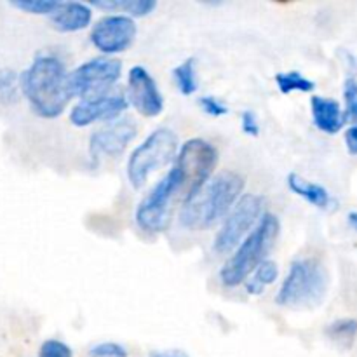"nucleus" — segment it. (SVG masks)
Returning a JSON list of instances; mask_svg holds the SVG:
<instances>
[{"label": "nucleus", "mask_w": 357, "mask_h": 357, "mask_svg": "<svg viewBox=\"0 0 357 357\" xmlns=\"http://www.w3.org/2000/svg\"><path fill=\"white\" fill-rule=\"evenodd\" d=\"M65 63L52 54H40L20 75V89L31 110L44 119H56L70 101Z\"/></svg>", "instance_id": "obj_1"}, {"label": "nucleus", "mask_w": 357, "mask_h": 357, "mask_svg": "<svg viewBox=\"0 0 357 357\" xmlns=\"http://www.w3.org/2000/svg\"><path fill=\"white\" fill-rule=\"evenodd\" d=\"M244 190V178L234 171H222L208 181L190 201L181 204L180 222L185 229L206 230L227 216Z\"/></svg>", "instance_id": "obj_2"}, {"label": "nucleus", "mask_w": 357, "mask_h": 357, "mask_svg": "<svg viewBox=\"0 0 357 357\" xmlns=\"http://www.w3.org/2000/svg\"><path fill=\"white\" fill-rule=\"evenodd\" d=\"M281 232L279 218L272 213H265L258 225L248 234L246 239L237 246L236 253L225 261L220 271V281L227 288L241 286L265 260L274 248Z\"/></svg>", "instance_id": "obj_3"}, {"label": "nucleus", "mask_w": 357, "mask_h": 357, "mask_svg": "<svg viewBox=\"0 0 357 357\" xmlns=\"http://www.w3.org/2000/svg\"><path fill=\"white\" fill-rule=\"evenodd\" d=\"M328 284L330 275L317 258H298L289 265L275 303L288 309H312L324 300Z\"/></svg>", "instance_id": "obj_4"}, {"label": "nucleus", "mask_w": 357, "mask_h": 357, "mask_svg": "<svg viewBox=\"0 0 357 357\" xmlns=\"http://www.w3.org/2000/svg\"><path fill=\"white\" fill-rule=\"evenodd\" d=\"M176 153L178 135L173 129L159 128L150 132L128 159V178L132 187H143L153 171L174 162Z\"/></svg>", "instance_id": "obj_5"}, {"label": "nucleus", "mask_w": 357, "mask_h": 357, "mask_svg": "<svg viewBox=\"0 0 357 357\" xmlns=\"http://www.w3.org/2000/svg\"><path fill=\"white\" fill-rule=\"evenodd\" d=\"M180 199L183 204V188L180 176L171 167L169 173L157 181L155 187L143 197L136 208V223L149 234H160L169 229L173 218V206Z\"/></svg>", "instance_id": "obj_6"}, {"label": "nucleus", "mask_w": 357, "mask_h": 357, "mask_svg": "<svg viewBox=\"0 0 357 357\" xmlns=\"http://www.w3.org/2000/svg\"><path fill=\"white\" fill-rule=\"evenodd\" d=\"M216 164H218V150L206 139L192 138L181 145L173 166L180 171L185 181L188 194L187 201H190L211 180Z\"/></svg>", "instance_id": "obj_7"}, {"label": "nucleus", "mask_w": 357, "mask_h": 357, "mask_svg": "<svg viewBox=\"0 0 357 357\" xmlns=\"http://www.w3.org/2000/svg\"><path fill=\"white\" fill-rule=\"evenodd\" d=\"M122 73L121 59L100 56L82 63L66 75V89L70 96L89 98L103 94L114 86Z\"/></svg>", "instance_id": "obj_8"}, {"label": "nucleus", "mask_w": 357, "mask_h": 357, "mask_svg": "<svg viewBox=\"0 0 357 357\" xmlns=\"http://www.w3.org/2000/svg\"><path fill=\"white\" fill-rule=\"evenodd\" d=\"M264 204L265 201L257 194L241 195L237 204L230 209L222 229L216 234L213 250L223 255L239 246L246 239V234H251V229L261 216Z\"/></svg>", "instance_id": "obj_9"}, {"label": "nucleus", "mask_w": 357, "mask_h": 357, "mask_svg": "<svg viewBox=\"0 0 357 357\" xmlns=\"http://www.w3.org/2000/svg\"><path fill=\"white\" fill-rule=\"evenodd\" d=\"M138 28L132 17L122 14H108L98 20L91 30V42L105 54H117L131 47Z\"/></svg>", "instance_id": "obj_10"}, {"label": "nucleus", "mask_w": 357, "mask_h": 357, "mask_svg": "<svg viewBox=\"0 0 357 357\" xmlns=\"http://www.w3.org/2000/svg\"><path fill=\"white\" fill-rule=\"evenodd\" d=\"M129 101L124 93H103L80 100L70 112V122L77 128H86L98 121H115L128 110Z\"/></svg>", "instance_id": "obj_11"}, {"label": "nucleus", "mask_w": 357, "mask_h": 357, "mask_svg": "<svg viewBox=\"0 0 357 357\" xmlns=\"http://www.w3.org/2000/svg\"><path fill=\"white\" fill-rule=\"evenodd\" d=\"M138 135V126L131 117L115 119L101 129L94 131L89 139V153L96 164L101 155L117 157L128 149L129 143Z\"/></svg>", "instance_id": "obj_12"}, {"label": "nucleus", "mask_w": 357, "mask_h": 357, "mask_svg": "<svg viewBox=\"0 0 357 357\" xmlns=\"http://www.w3.org/2000/svg\"><path fill=\"white\" fill-rule=\"evenodd\" d=\"M128 101L143 115L157 117L164 110V96L145 66H132L128 75Z\"/></svg>", "instance_id": "obj_13"}, {"label": "nucleus", "mask_w": 357, "mask_h": 357, "mask_svg": "<svg viewBox=\"0 0 357 357\" xmlns=\"http://www.w3.org/2000/svg\"><path fill=\"white\" fill-rule=\"evenodd\" d=\"M49 17L54 30L73 33V31L89 26L93 21V9L84 2H59V6Z\"/></svg>", "instance_id": "obj_14"}, {"label": "nucleus", "mask_w": 357, "mask_h": 357, "mask_svg": "<svg viewBox=\"0 0 357 357\" xmlns=\"http://www.w3.org/2000/svg\"><path fill=\"white\" fill-rule=\"evenodd\" d=\"M310 108H312V121L317 129L328 135H337L340 131L345 122V115L337 100L326 96H312Z\"/></svg>", "instance_id": "obj_15"}, {"label": "nucleus", "mask_w": 357, "mask_h": 357, "mask_svg": "<svg viewBox=\"0 0 357 357\" xmlns=\"http://www.w3.org/2000/svg\"><path fill=\"white\" fill-rule=\"evenodd\" d=\"M288 187L289 190L295 192L296 195H300L302 199H305L309 204L316 206L319 209H330L333 208L337 202L331 197L330 192L319 183H314V181L307 180V178L300 176L296 173L288 174Z\"/></svg>", "instance_id": "obj_16"}, {"label": "nucleus", "mask_w": 357, "mask_h": 357, "mask_svg": "<svg viewBox=\"0 0 357 357\" xmlns=\"http://www.w3.org/2000/svg\"><path fill=\"white\" fill-rule=\"evenodd\" d=\"M91 6L128 17H143L155 10L157 2L155 0H93Z\"/></svg>", "instance_id": "obj_17"}, {"label": "nucleus", "mask_w": 357, "mask_h": 357, "mask_svg": "<svg viewBox=\"0 0 357 357\" xmlns=\"http://www.w3.org/2000/svg\"><path fill=\"white\" fill-rule=\"evenodd\" d=\"M251 275H253V278H251L246 284L248 293H251V295H261L267 286L275 282V279H278L279 275V267L275 261L265 260Z\"/></svg>", "instance_id": "obj_18"}, {"label": "nucleus", "mask_w": 357, "mask_h": 357, "mask_svg": "<svg viewBox=\"0 0 357 357\" xmlns=\"http://www.w3.org/2000/svg\"><path fill=\"white\" fill-rule=\"evenodd\" d=\"M195 63H197V59L188 58L173 70L174 82H176L180 93L185 94V96H192V94L197 91V72H195Z\"/></svg>", "instance_id": "obj_19"}, {"label": "nucleus", "mask_w": 357, "mask_h": 357, "mask_svg": "<svg viewBox=\"0 0 357 357\" xmlns=\"http://www.w3.org/2000/svg\"><path fill=\"white\" fill-rule=\"evenodd\" d=\"M275 84L282 94H289L293 91H302V93H310L316 89L314 80L303 77L300 72H281L275 75Z\"/></svg>", "instance_id": "obj_20"}, {"label": "nucleus", "mask_w": 357, "mask_h": 357, "mask_svg": "<svg viewBox=\"0 0 357 357\" xmlns=\"http://www.w3.org/2000/svg\"><path fill=\"white\" fill-rule=\"evenodd\" d=\"M328 338L335 342L338 345H344V347H349V345L354 342L357 335V321L356 319H337L326 328Z\"/></svg>", "instance_id": "obj_21"}, {"label": "nucleus", "mask_w": 357, "mask_h": 357, "mask_svg": "<svg viewBox=\"0 0 357 357\" xmlns=\"http://www.w3.org/2000/svg\"><path fill=\"white\" fill-rule=\"evenodd\" d=\"M17 91H20V75L13 68H0V103H16Z\"/></svg>", "instance_id": "obj_22"}, {"label": "nucleus", "mask_w": 357, "mask_h": 357, "mask_svg": "<svg viewBox=\"0 0 357 357\" xmlns=\"http://www.w3.org/2000/svg\"><path fill=\"white\" fill-rule=\"evenodd\" d=\"M10 6L16 9L24 10L30 14H40V16H51L59 6L58 0H13Z\"/></svg>", "instance_id": "obj_23"}, {"label": "nucleus", "mask_w": 357, "mask_h": 357, "mask_svg": "<svg viewBox=\"0 0 357 357\" xmlns=\"http://www.w3.org/2000/svg\"><path fill=\"white\" fill-rule=\"evenodd\" d=\"M345 98V119H357V80L349 77L344 86Z\"/></svg>", "instance_id": "obj_24"}, {"label": "nucleus", "mask_w": 357, "mask_h": 357, "mask_svg": "<svg viewBox=\"0 0 357 357\" xmlns=\"http://www.w3.org/2000/svg\"><path fill=\"white\" fill-rule=\"evenodd\" d=\"M89 357H128V351L115 342H101L89 349Z\"/></svg>", "instance_id": "obj_25"}, {"label": "nucleus", "mask_w": 357, "mask_h": 357, "mask_svg": "<svg viewBox=\"0 0 357 357\" xmlns=\"http://www.w3.org/2000/svg\"><path fill=\"white\" fill-rule=\"evenodd\" d=\"M38 357H73L72 349L59 340H45L40 345Z\"/></svg>", "instance_id": "obj_26"}, {"label": "nucleus", "mask_w": 357, "mask_h": 357, "mask_svg": "<svg viewBox=\"0 0 357 357\" xmlns=\"http://www.w3.org/2000/svg\"><path fill=\"white\" fill-rule=\"evenodd\" d=\"M199 107L202 108L204 114L211 115V117H223V115L229 114L227 105L216 96H201L199 98Z\"/></svg>", "instance_id": "obj_27"}, {"label": "nucleus", "mask_w": 357, "mask_h": 357, "mask_svg": "<svg viewBox=\"0 0 357 357\" xmlns=\"http://www.w3.org/2000/svg\"><path fill=\"white\" fill-rule=\"evenodd\" d=\"M241 126H243V132L248 136H258L260 135V124L255 115V112L244 110L241 115Z\"/></svg>", "instance_id": "obj_28"}, {"label": "nucleus", "mask_w": 357, "mask_h": 357, "mask_svg": "<svg viewBox=\"0 0 357 357\" xmlns=\"http://www.w3.org/2000/svg\"><path fill=\"white\" fill-rule=\"evenodd\" d=\"M345 145L352 155H357V126H351L345 131Z\"/></svg>", "instance_id": "obj_29"}, {"label": "nucleus", "mask_w": 357, "mask_h": 357, "mask_svg": "<svg viewBox=\"0 0 357 357\" xmlns=\"http://www.w3.org/2000/svg\"><path fill=\"white\" fill-rule=\"evenodd\" d=\"M150 357H188L183 351H178V349H169V351H159L153 352Z\"/></svg>", "instance_id": "obj_30"}, {"label": "nucleus", "mask_w": 357, "mask_h": 357, "mask_svg": "<svg viewBox=\"0 0 357 357\" xmlns=\"http://www.w3.org/2000/svg\"><path fill=\"white\" fill-rule=\"evenodd\" d=\"M347 220H349V225H351L352 229H354L356 232H357V211H351V213H349Z\"/></svg>", "instance_id": "obj_31"}]
</instances>
